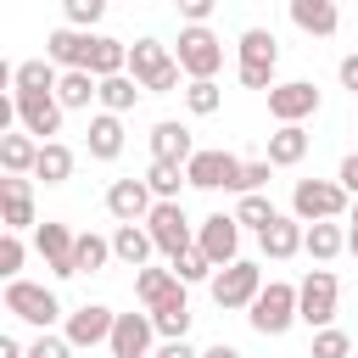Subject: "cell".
<instances>
[{"instance_id":"cell-19","label":"cell","mask_w":358,"mask_h":358,"mask_svg":"<svg viewBox=\"0 0 358 358\" xmlns=\"http://www.w3.org/2000/svg\"><path fill=\"white\" fill-rule=\"evenodd\" d=\"M302 235H308V224H302L296 213H274V224H268V229H257V246H263V257L285 263V257H296V252H302Z\"/></svg>"},{"instance_id":"cell-5","label":"cell","mask_w":358,"mask_h":358,"mask_svg":"<svg viewBox=\"0 0 358 358\" xmlns=\"http://www.w3.org/2000/svg\"><path fill=\"white\" fill-rule=\"evenodd\" d=\"M6 313L22 319V324H34V330H50L62 319V302H56L50 285H34V280L17 274V280H6Z\"/></svg>"},{"instance_id":"cell-12","label":"cell","mask_w":358,"mask_h":358,"mask_svg":"<svg viewBox=\"0 0 358 358\" xmlns=\"http://www.w3.org/2000/svg\"><path fill=\"white\" fill-rule=\"evenodd\" d=\"M313 112H319V84L313 78H285V84L268 90V117L274 123H302Z\"/></svg>"},{"instance_id":"cell-38","label":"cell","mask_w":358,"mask_h":358,"mask_svg":"<svg viewBox=\"0 0 358 358\" xmlns=\"http://www.w3.org/2000/svg\"><path fill=\"white\" fill-rule=\"evenodd\" d=\"M185 106H190L196 117H213V112L224 106V90H218V78H190V84H185Z\"/></svg>"},{"instance_id":"cell-27","label":"cell","mask_w":358,"mask_h":358,"mask_svg":"<svg viewBox=\"0 0 358 358\" xmlns=\"http://www.w3.org/2000/svg\"><path fill=\"white\" fill-rule=\"evenodd\" d=\"M39 145H45V140H34L28 129H6V134H0V168H6V173H34Z\"/></svg>"},{"instance_id":"cell-34","label":"cell","mask_w":358,"mask_h":358,"mask_svg":"<svg viewBox=\"0 0 358 358\" xmlns=\"http://www.w3.org/2000/svg\"><path fill=\"white\" fill-rule=\"evenodd\" d=\"M173 285H179V274H173V268H157V263L134 268V296H140V308H157Z\"/></svg>"},{"instance_id":"cell-15","label":"cell","mask_w":358,"mask_h":358,"mask_svg":"<svg viewBox=\"0 0 358 358\" xmlns=\"http://www.w3.org/2000/svg\"><path fill=\"white\" fill-rule=\"evenodd\" d=\"M112 324H117V313H112L106 302H84V308L67 313L62 336H67L73 347H106V341H112Z\"/></svg>"},{"instance_id":"cell-25","label":"cell","mask_w":358,"mask_h":358,"mask_svg":"<svg viewBox=\"0 0 358 358\" xmlns=\"http://www.w3.org/2000/svg\"><path fill=\"white\" fill-rule=\"evenodd\" d=\"M117 151H123V112H95L90 117V157L117 162Z\"/></svg>"},{"instance_id":"cell-7","label":"cell","mask_w":358,"mask_h":358,"mask_svg":"<svg viewBox=\"0 0 358 358\" xmlns=\"http://www.w3.org/2000/svg\"><path fill=\"white\" fill-rule=\"evenodd\" d=\"M336 302H341L336 274H330V268H308L302 285H296V319H302L308 330H324V324L336 319Z\"/></svg>"},{"instance_id":"cell-33","label":"cell","mask_w":358,"mask_h":358,"mask_svg":"<svg viewBox=\"0 0 358 358\" xmlns=\"http://www.w3.org/2000/svg\"><path fill=\"white\" fill-rule=\"evenodd\" d=\"M145 185H151L157 201H179V185H190V173H185V162H162V157H151Z\"/></svg>"},{"instance_id":"cell-39","label":"cell","mask_w":358,"mask_h":358,"mask_svg":"<svg viewBox=\"0 0 358 358\" xmlns=\"http://www.w3.org/2000/svg\"><path fill=\"white\" fill-rule=\"evenodd\" d=\"M235 218H241V229H268V224H274V201H268L263 190H246L241 207H235Z\"/></svg>"},{"instance_id":"cell-30","label":"cell","mask_w":358,"mask_h":358,"mask_svg":"<svg viewBox=\"0 0 358 358\" xmlns=\"http://www.w3.org/2000/svg\"><path fill=\"white\" fill-rule=\"evenodd\" d=\"M73 145H62V140H45L39 145V162H34V179H45V185H67L73 179Z\"/></svg>"},{"instance_id":"cell-26","label":"cell","mask_w":358,"mask_h":358,"mask_svg":"<svg viewBox=\"0 0 358 358\" xmlns=\"http://www.w3.org/2000/svg\"><path fill=\"white\" fill-rule=\"evenodd\" d=\"M308 145H313V134H308L302 123H280V129L268 134V162H274V168H296V162L308 157Z\"/></svg>"},{"instance_id":"cell-35","label":"cell","mask_w":358,"mask_h":358,"mask_svg":"<svg viewBox=\"0 0 358 358\" xmlns=\"http://www.w3.org/2000/svg\"><path fill=\"white\" fill-rule=\"evenodd\" d=\"M56 78H62V67L50 56H34V62H17L11 67V84L17 90H56Z\"/></svg>"},{"instance_id":"cell-41","label":"cell","mask_w":358,"mask_h":358,"mask_svg":"<svg viewBox=\"0 0 358 358\" xmlns=\"http://www.w3.org/2000/svg\"><path fill=\"white\" fill-rule=\"evenodd\" d=\"M22 257H28V246H22V229H6V235H0V274H6V280H17Z\"/></svg>"},{"instance_id":"cell-14","label":"cell","mask_w":358,"mask_h":358,"mask_svg":"<svg viewBox=\"0 0 358 358\" xmlns=\"http://www.w3.org/2000/svg\"><path fill=\"white\" fill-rule=\"evenodd\" d=\"M73 246H78V235L67 229V224H34V252L45 257V268L56 274V280H73L78 274V263H73Z\"/></svg>"},{"instance_id":"cell-42","label":"cell","mask_w":358,"mask_h":358,"mask_svg":"<svg viewBox=\"0 0 358 358\" xmlns=\"http://www.w3.org/2000/svg\"><path fill=\"white\" fill-rule=\"evenodd\" d=\"M62 17H67L73 28H95V22L106 17V0H62Z\"/></svg>"},{"instance_id":"cell-22","label":"cell","mask_w":358,"mask_h":358,"mask_svg":"<svg viewBox=\"0 0 358 358\" xmlns=\"http://www.w3.org/2000/svg\"><path fill=\"white\" fill-rule=\"evenodd\" d=\"M56 101H62L67 112H84L90 101H101V78H95L90 67H62V78H56Z\"/></svg>"},{"instance_id":"cell-9","label":"cell","mask_w":358,"mask_h":358,"mask_svg":"<svg viewBox=\"0 0 358 358\" xmlns=\"http://www.w3.org/2000/svg\"><path fill=\"white\" fill-rule=\"evenodd\" d=\"M145 229H151V241H157L162 257H179L185 246H196V229H190V218H185L179 201H157L145 213Z\"/></svg>"},{"instance_id":"cell-18","label":"cell","mask_w":358,"mask_h":358,"mask_svg":"<svg viewBox=\"0 0 358 358\" xmlns=\"http://www.w3.org/2000/svg\"><path fill=\"white\" fill-rule=\"evenodd\" d=\"M0 224L6 229H34V179L28 173H6L0 179Z\"/></svg>"},{"instance_id":"cell-28","label":"cell","mask_w":358,"mask_h":358,"mask_svg":"<svg viewBox=\"0 0 358 358\" xmlns=\"http://www.w3.org/2000/svg\"><path fill=\"white\" fill-rule=\"evenodd\" d=\"M302 252H308L313 263H330V257H341V252H347V229H341V218H319V224H308V235H302Z\"/></svg>"},{"instance_id":"cell-29","label":"cell","mask_w":358,"mask_h":358,"mask_svg":"<svg viewBox=\"0 0 358 358\" xmlns=\"http://www.w3.org/2000/svg\"><path fill=\"white\" fill-rule=\"evenodd\" d=\"M151 252H157V241H151V229H145V224H117V235H112V257H117V263L145 268V263H151Z\"/></svg>"},{"instance_id":"cell-23","label":"cell","mask_w":358,"mask_h":358,"mask_svg":"<svg viewBox=\"0 0 358 358\" xmlns=\"http://www.w3.org/2000/svg\"><path fill=\"white\" fill-rule=\"evenodd\" d=\"M151 157H162V162H190V157H196L190 129H185L179 117H162V123L151 129Z\"/></svg>"},{"instance_id":"cell-11","label":"cell","mask_w":358,"mask_h":358,"mask_svg":"<svg viewBox=\"0 0 358 358\" xmlns=\"http://www.w3.org/2000/svg\"><path fill=\"white\" fill-rule=\"evenodd\" d=\"M241 157L235 151H196L190 162H185V173H190V185L196 190H241Z\"/></svg>"},{"instance_id":"cell-48","label":"cell","mask_w":358,"mask_h":358,"mask_svg":"<svg viewBox=\"0 0 358 358\" xmlns=\"http://www.w3.org/2000/svg\"><path fill=\"white\" fill-rule=\"evenodd\" d=\"M336 78H341V90H352V95H358V50H352V56H341Z\"/></svg>"},{"instance_id":"cell-44","label":"cell","mask_w":358,"mask_h":358,"mask_svg":"<svg viewBox=\"0 0 358 358\" xmlns=\"http://www.w3.org/2000/svg\"><path fill=\"white\" fill-rule=\"evenodd\" d=\"M268 173H274V162H268V157H263V162H246V168H241V190H235V196L263 190V185H268Z\"/></svg>"},{"instance_id":"cell-16","label":"cell","mask_w":358,"mask_h":358,"mask_svg":"<svg viewBox=\"0 0 358 358\" xmlns=\"http://www.w3.org/2000/svg\"><path fill=\"white\" fill-rule=\"evenodd\" d=\"M151 207H157V196H151L145 179H112V185H106V213H112L117 224H145Z\"/></svg>"},{"instance_id":"cell-46","label":"cell","mask_w":358,"mask_h":358,"mask_svg":"<svg viewBox=\"0 0 358 358\" xmlns=\"http://www.w3.org/2000/svg\"><path fill=\"white\" fill-rule=\"evenodd\" d=\"M151 358H201V352H196L185 336H173V341H157V352H151Z\"/></svg>"},{"instance_id":"cell-36","label":"cell","mask_w":358,"mask_h":358,"mask_svg":"<svg viewBox=\"0 0 358 358\" xmlns=\"http://www.w3.org/2000/svg\"><path fill=\"white\" fill-rule=\"evenodd\" d=\"M106 257H112V241H106V235H95V229H84V235H78V246H73L78 274H101V268H106Z\"/></svg>"},{"instance_id":"cell-37","label":"cell","mask_w":358,"mask_h":358,"mask_svg":"<svg viewBox=\"0 0 358 358\" xmlns=\"http://www.w3.org/2000/svg\"><path fill=\"white\" fill-rule=\"evenodd\" d=\"M168 268H173V274H179L185 285H196V280H213V274H218V263H213V257H207L201 246H185L179 257H168Z\"/></svg>"},{"instance_id":"cell-47","label":"cell","mask_w":358,"mask_h":358,"mask_svg":"<svg viewBox=\"0 0 358 358\" xmlns=\"http://www.w3.org/2000/svg\"><path fill=\"white\" fill-rule=\"evenodd\" d=\"M336 179L347 185V196H358V151H347V157H341V168H336Z\"/></svg>"},{"instance_id":"cell-51","label":"cell","mask_w":358,"mask_h":358,"mask_svg":"<svg viewBox=\"0 0 358 358\" xmlns=\"http://www.w3.org/2000/svg\"><path fill=\"white\" fill-rule=\"evenodd\" d=\"M347 252H352V257H358V224H352V229H347Z\"/></svg>"},{"instance_id":"cell-21","label":"cell","mask_w":358,"mask_h":358,"mask_svg":"<svg viewBox=\"0 0 358 358\" xmlns=\"http://www.w3.org/2000/svg\"><path fill=\"white\" fill-rule=\"evenodd\" d=\"M168 67H173V50H168L162 39H151V34H145V39H134V45H129V73H134L145 90H151V78H157V73H168Z\"/></svg>"},{"instance_id":"cell-31","label":"cell","mask_w":358,"mask_h":358,"mask_svg":"<svg viewBox=\"0 0 358 358\" xmlns=\"http://www.w3.org/2000/svg\"><path fill=\"white\" fill-rule=\"evenodd\" d=\"M90 73H95V78L129 73V45H123V39H112V34H95V50H90Z\"/></svg>"},{"instance_id":"cell-24","label":"cell","mask_w":358,"mask_h":358,"mask_svg":"<svg viewBox=\"0 0 358 358\" xmlns=\"http://www.w3.org/2000/svg\"><path fill=\"white\" fill-rule=\"evenodd\" d=\"M151 319H157V336L162 341H173V336H190V296H185V280L151 308Z\"/></svg>"},{"instance_id":"cell-45","label":"cell","mask_w":358,"mask_h":358,"mask_svg":"<svg viewBox=\"0 0 358 358\" xmlns=\"http://www.w3.org/2000/svg\"><path fill=\"white\" fill-rule=\"evenodd\" d=\"M213 6H218V0H173V11H179L185 22H207V17H213Z\"/></svg>"},{"instance_id":"cell-40","label":"cell","mask_w":358,"mask_h":358,"mask_svg":"<svg viewBox=\"0 0 358 358\" xmlns=\"http://www.w3.org/2000/svg\"><path fill=\"white\" fill-rule=\"evenodd\" d=\"M347 352H352V336H347V330H336V324L313 330V352H308V358H347Z\"/></svg>"},{"instance_id":"cell-6","label":"cell","mask_w":358,"mask_h":358,"mask_svg":"<svg viewBox=\"0 0 358 358\" xmlns=\"http://www.w3.org/2000/svg\"><path fill=\"white\" fill-rule=\"evenodd\" d=\"M246 319H252V330H257V336H285L291 324H302V319H296V285L268 280V285L257 291V302L246 308Z\"/></svg>"},{"instance_id":"cell-8","label":"cell","mask_w":358,"mask_h":358,"mask_svg":"<svg viewBox=\"0 0 358 358\" xmlns=\"http://www.w3.org/2000/svg\"><path fill=\"white\" fill-rule=\"evenodd\" d=\"M11 95H17V123H22L34 140H56V134H62L67 106L56 101V90H11Z\"/></svg>"},{"instance_id":"cell-50","label":"cell","mask_w":358,"mask_h":358,"mask_svg":"<svg viewBox=\"0 0 358 358\" xmlns=\"http://www.w3.org/2000/svg\"><path fill=\"white\" fill-rule=\"evenodd\" d=\"M201 358H241V347H229V341H213Z\"/></svg>"},{"instance_id":"cell-43","label":"cell","mask_w":358,"mask_h":358,"mask_svg":"<svg viewBox=\"0 0 358 358\" xmlns=\"http://www.w3.org/2000/svg\"><path fill=\"white\" fill-rule=\"evenodd\" d=\"M28 358H73V341L56 336V330H39V336L28 341Z\"/></svg>"},{"instance_id":"cell-2","label":"cell","mask_w":358,"mask_h":358,"mask_svg":"<svg viewBox=\"0 0 358 358\" xmlns=\"http://www.w3.org/2000/svg\"><path fill=\"white\" fill-rule=\"evenodd\" d=\"M173 56H179L185 78H218V67H224V39H218L207 22H185L179 39H173Z\"/></svg>"},{"instance_id":"cell-13","label":"cell","mask_w":358,"mask_h":358,"mask_svg":"<svg viewBox=\"0 0 358 358\" xmlns=\"http://www.w3.org/2000/svg\"><path fill=\"white\" fill-rule=\"evenodd\" d=\"M196 246L224 268V263H235L241 257V218L235 213H207L201 224H196Z\"/></svg>"},{"instance_id":"cell-3","label":"cell","mask_w":358,"mask_h":358,"mask_svg":"<svg viewBox=\"0 0 358 358\" xmlns=\"http://www.w3.org/2000/svg\"><path fill=\"white\" fill-rule=\"evenodd\" d=\"M347 207H352V196H347L341 179H296V190H291V213H296L302 224L347 218Z\"/></svg>"},{"instance_id":"cell-54","label":"cell","mask_w":358,"mask_h":358,"mask_svg":"<svg viewBox=\"0 0 358 358\" xmlns=\"http://www.w3.org/2000/svg\"><path fill=\"white\" fill-rule=\"evenodd\" d=\"M352 101H358V95H352Z\"/></svg>"},{"instance_id":"cell-53","label":"cell","mask_w":358,"mask_h":358,"mask_svg":"<svg viewBox=\"0 0 358 358\" xmlns=\"http://www.w3.org/2000/svg\"><path fill=\"white\" fill-rule=\"evenodd\" d=\"M336 6H341V0H336Z\"/></svg>"},{"instance_id":"cell-10","label":"cell","mask_w":358,"mask_h":358,"mask_svg":"<svg viewBox=\"0 0 358 358\" xmlns=\"http://www.w3.org/2000/svg\"><path fill=\"white\" fill-rule=\"evenodd\" d=\"M157 341H162V336H157L151 308H145V313H117L106 352H112V358H151V352H157Z\"/></svg>"},{"instance_id":"cell-4","label":"cell","mask_w":358,"mask_h":358,"mask_svg":"<svg viewBox=\"0 0 358 358\" xmlns=\"http://www.w3.org/2000/svg\"><path fill=\"white\" fill-rule=\"evenodd\" d=\"M207 291H213V302H218L224 313H241V308L257 302V291H263V268H257L252 257H235V263H224V268L207 280Z\"/></svg>"},{"instance_id":"cell-32","label":"cell","mask_w":358,"mask_h":358,"mask_svg":"<svg viewBox=\"0 0 358 358\" xmlns=\"http://www.w3.org/2000/svg\"><path fill=\"white\" fill-rule=\"evenodd\" d=\"M140 95H145V84H140L134 73H112V78H101V112H129Z\"/></svg>"},{"instance_id":"cell-49","label":"cell","mask_w":358,"mask_h":358,"mask_svg":"<svg viewBox=\"0 0 358 358\" xmlns=\"http://www.w3.org/2000/svg\"><path fill=\"white\" fill-rule=\"evenodd\" d=\"M0 358H28V347L17 336H0Z\"/></svg>"},{"instance_id":"cell-20","label":"cell","mask_w":358,"mask_h":358,"mask_svg":"<svg viewBox=\"0 0 358 358\" xmlns=\"http://www.w3.org/2000/svg\"><path fill=\"white\" fill-rule=\"evenodd\" d=\"M285 11H291V22H296L302 34H313V39H330V34L341 28V6H336V0H285Z\"/></svg>"},{"instance_id":"cell-1","label":"cell","mask_w":358,"mask_h":358,"mask_svg":"<svg viewBox=\"0 0 358 358\" xmlns=\"http://www.w3.org/2000/svg\"><path fill=\"white\" fill-rule=\"evenodd\" d=\"M274 67H280V39L268 28H246L235 39V73H241V84L268 95L274 90Z\"/></svg>"},{"instance_id":"cell-17","label":"cell","mask_w":358,"mask_h":358,"mask_svg":"<svg viewBox=\"0 0 358 358\" xmlns=\"http://www.w3.org/2000/svg\"><path fill=\"white\" fill-rule=\"evenodd\" d=\"M90 50H95V28L62 22V28L45 34V56H50L56 67H90Z\"/></svg>"},{"instance_id":"cell-52","label":"cell","mask_w":358,"mask_h":358,"mask_svg":"<svg viewBox=\"0 0 358 358\" xmlns=\"http://www.w3.org/2000/svg\"><path fill=\"white\" fill-rule=\"evenodd\" d=\"M347 224H358V196H352V207H347Z\"/></svg>"}]
</instances>
